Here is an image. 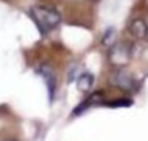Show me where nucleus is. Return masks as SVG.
<instances>
[{"mask_svg": "<svg viewBox=\"0 0 148 141\" xmlns=\"http://www.w3.org/2000/svg\"><path fill=\"white\" fill-rule=\"evenodd\" d=\"M5 141H16V140H5Z\"/></svg>", "mask_w": 148, "mask_h": 141, "instance_id": "obj_10", "label": "nucleus"}, {"mask_svg": "<svg viewBox=\"0 0 148 141\" xmlns=\"http://www.w3.org/2000/svg\"><path fill=\"white\" fill-rule=\"evenodd\" d=\"M111 60H113L114 64H118V66L126 64V61L129 60V53H127L126 47H124V45H118V47L113 50V53H111Z\"/></svg>", "mask_w": 148, "mask_h": 141, "instance_id": "obj_5", "label": "nucleus"}, {"mask_svg": "<svg viewBox=\"0 0 148 141\" xmlns=\"http://www.w3.org/2000/svg\"><path fill=\"white\" fill-rule=\"evenodd\" d=\"M111 83L119 88H124V90H130L134 87V79L132 75L124 69H118L114 74L111 75Z\"/></svg>", "mask_w": 148, "mask_h": 141, "instance_id": "obj_3", "label": "nucleus"}, {"mask_svg": "<svg viewBox=\"0 0 148 141\" xmlns=\"http://www.w3.org/2000/svg\"><path fill=\"white\" fill-rule=\"evenodd\" d=\"M130 31H132V34L135 35L137 39H143L145 35H147V24H145V21H142V19H135V21L130 24Z\"/></svg>", "mask_w": 148, "mask_h": 141, "instance_id": "obj_7", "label": "nucleus"}, {"mask_svg": "<svg viewBox=\"0 0 148 141\" xmlns=\"http://www.w3.org/2000/svg\"><path fill=\"white\" fill-rule=\"evenodd\" d=\"M134 104L132 100H129V98H121V100H114L111 101V103H108L106 106L108 108H130Z\"/></svg>", "mask_w": 148, "mask_h": 141, "instance_id": "obj_8", "label": "nucleus"}, {"mask_svg": "<svg viewBox=\"0 0 148 141\" xmlns=\"http://www.w3.org/2000/svg\"><path fill=\"white\" fill-rule=\"evenodd\" d=\"M29 15L42 35H47L48 32L55 31L58 27V24L61 22L60 11L56 8L50 7V5H42V3L32 5L29 10Z\"/></svg>", "mask_w": 148, "mask_h": 141, "instance_id": "obj_1", "label": "nucleus"}, {"mask_svg": "<svg viewBox=\"0 0 148 141\" xmlns=\"http://www.w3.org/2000/svg\"><path fill=\"white\" fill-rule=\"evenodd\" d=\"M101 100H103V93H101V92H95L92 96L87 98L85 101H82V103L79 104L77 108L74 109V111H73V115H79L81 112H84L85 109L90 108V106H93V104H100Z\"/></svg>", "mask_w": 148, "mask_h": 141, "instance_id": "obj_4", "label": "nucleus"}, {"mask_svg": "<svg viewBox=\"0 0 148 141\" xmlns=\"http://www.w3.org/2000/svg\"><path fill=\"white\" fill-rule=\"evenodd\" d=\"M92 87H93V75L92 74L84 72V74H81L77 77V88L81 90V92L87 93V92H90Z\"/></svg>", "mask_w": 148, "mask_h": 141, "instance_id": "obj_6", "label": "nucleus"}, {"mask_svg": "<svg viewBox=\"0 0 148 141\" xmlns=\"http://www.w3.org/2000/svg\"><path fill=\"white\" fill-rule=\"evenodd\" d=\"M114 35H116V34H114V31H113V29H110V31L106 32V35L103 37V43H105V45H111L113 42H114V40H111V39L114 37Z\"/></svg>", "mask_w": 148, "mask_h": 141, "instance_id": "obj_9", "label": "nucleus"}, {"mask_svg": "<svg viewBox=\"0 0 148 141\" xmlns=\"http://www.w3.org/2000/svg\"><path fill=\"white\" fill-rule=\"evenodd\" d=\"M37 74L44 79V83L48 90V100L53 101L55 98V90H56V75L53 72V69L47 64H42V66L37 67Z\"/></svg>", "mask_w": 148, "mask_h": 141, "instance_id": "obj_2", "label": "nucleus"}]
</instances>
